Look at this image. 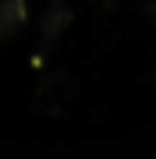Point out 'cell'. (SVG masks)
Segmentation results:
<instances>
[{
	"mask_svg": "<svg viewBox=\"0 0 156 159\" xmlns=\"http://www.w3.org/2000/svg\"><path fill=\"white\" fill-rule=\"evenodd\" d=\"M25 18H29L25 0H0V39H11L25 25Z\"/></svg>",
	"mask_w": 156,
	"mask_h": 159,
	"instance_id": "6da1fadb",
	"label": "cell"
},
{
	"mask_svg": "<svg viewBox=\"0 0 156 159\" xmlns=\"http://www.w3.org/2000/svg\"><path fill=\"white\" fill-rule=\"evenodd\" d=\"M64 25H68V11H64V7H53V11H50V21H46V35H57Z\"/></svg>",
	"mask_w": 156,
	"mask_h": 159,
	"instance_id": "7a4b0ae2",
	"label": "cell"
}]
</instances>
